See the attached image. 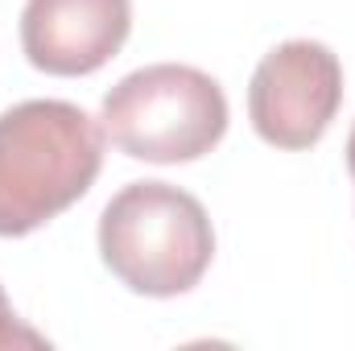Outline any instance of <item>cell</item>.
<instances>
[{
    "mask_svg": "<svg viewBox=\"0 0 355 351\" xmlns=\"http://www.w3.org/2000/svg\"><path fill=\"white\" fill-rule=\"evenodd\" d=\"M347 170L355 178V128H352V137H347Z\"/></svg>",
    "mask_w": 355,
    "mask_h": 351,
    "instance_id": "7",
    "label": "cell"
},
{
    "mask_svg": "<svg viewBox=\"0 0 355 351\" xmlns=\"http://www.w3.org/2000/svg\"><path fill=\"white\" fill-rule=\"evenodd\" d=\"M103 166V132L79 103L25 99L0 112V236H29L75 207Z\"/></svg>",
    "mask_w": 355,
    "mask_h": 351,
    "instance_id": "1",
    "label": "cell"
},
{
    "mask_svg": "<svg viewBox=\"0 0 355 351\" xmlns=\"http://www.w3.org/2000/svg\"><path fill=\"white\" fill-rule=\"evenodd\" d=\"M343 103L339 54L297 37L268 50L248 83V116L261 141L277 149H310L327 137Z\"/></svg>",
    "mask_w": 355,
    "mask_h": 351,
    "instance_id": "4",
    "label": "cell"
},
{
    "mask_svg": "<svg viewBox=\"0 0 355 351\" xmlns=\"http://www.w3.org/2000/svg\"><path fill=\"white\" fill-rule=\"evenodd\" d=\"M99 257L132 293L178 298L211 268L215 228L182 186L128 182L99 215Z\"/></svg>",
    "mask_w": 355,
    "mask_h": 351,
    "instance_id": "2",
    "label": "cell"
},
{
    "mask_svg": "<svg viewBox=\"0 0 355 351\" xmlns=\"http://www.w3.org/2000/svg\"><path fill=\"white\" fill-rule=\"evenodd\" d=\"M132 29V0H25L21 50L58 79L107 67Z\"/></svg>",
    "mask_w": 355,
    "mask_h": 351,
    "instance_id": "5",
    "label": "cell"
},
{
    "mask_svg": "<svg viewBox=\"0 0 355 351\" xmlns=\"http://www.w3.org/2000/svg\"><path fill=\"white\" fill-rule=\"evenodd\" d=\"M103 137L132 162L178 166L207 157L227 132L223 87L182 62H153L103 95Z\"/></svg>",
    "mask_w": 355,
    "mask_h": 351,
    "instance_id": "3",
    "label": "cell"
},
{
    "mask_svg": "<svg viewBox=\"0 0 355 351\" xmlns=\"http://www.w3.org/2000/svg\"><path fill=\"white\" fill-rule=\"evenodd\" d=\"M8 348H50V339H46L42 331L25 327V323L12 314V306H8V298H4V285H0V351H8Z\"/></svg>",
    "mask_w": 355,
    "mask_h": 351,
    "instance_id": "6",
    "label": "cell"
}]
</instances>
